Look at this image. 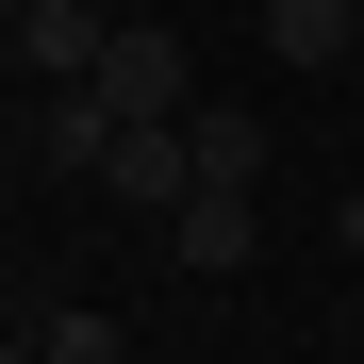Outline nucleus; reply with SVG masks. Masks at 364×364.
<instances>
[{
  "label": "nucleus",
  "instance_id": "nucleus-1",
  "mask_svg": "<svg viewBox=\"0 0 364 364\" xmlns=\"http://www.w3.org/2000/svg\"><path fill=\"white\" fill-rule=\"evenodd\" d=\"M116 133H133V116H116L100 83H33V100H17V166H33V182H100Z\"/></svg>",
  "mask_w": 364,
  "mask_h": 364
},
{
  "label": "nucleus",
  "instance_id": "nucleus-4",
  "mask_svg": "<svg viewBox=\"0 0 364 364\" xmlns=\"http://www.w3.org/2000/svg\"><path fill=\"white\" fill-rule=\"evenodd\" d=\"M249 249H265V199H249V182H199V199L166 215V265H182V282H232Z\"/></svg>",
  "mask_w": 364,
  "mask_h": 364
},
{
  "label": "nucleus",
  "instance_id": "nucleus-2",
  "mask_svg": "<svg viewBox=\"0 0 364 364\" xmlns=\"http://www.w3.org/2000/svg\"><path fill=\"white\" fill-rule=\"evenodd\" d=\"M0 33H17V83H100V50H116L100 0H0Z\"/></svg>",
  "mask_w": 364,
  "mask_h": 364
},
{
  "label": "nucleus",
  "instance_id": "nucleus-3",
  "mask_svg": "<svg viewBox=\"0 0 364 364\" xmlns=\"http://www.w3.org/2000/svg\"><path fill=\"white\" fill-rule=\"evenodd\" d=\"M100 100H116V116H199V67H182V33H166V17H116Z\"/></svg>",
  "mask_w": 364,
  "mask_h": 364
},
{
  "label": "nucleus",
  "instance_id": "nucleus-6",
  "mask_svg": "<svg viewBox=\"0 0 364 364\" xmlns=\"http://www.w3.org/2000/svg\"><path fill=\"white\" fill-rule=\"evenodd\" d=\"M265 50L298 83H315V67H364V0H265Z\"/></svg>",
  "mask_w": 364,
  "mask_h": 364
},
{
  "label": "nucleus",
  "instance_id": "nucleus-5",
  "mask_svg": "<svg viewBox=\"0 0 364 364\" xmlns=\"http://www.w3.org/2000/svg\"><path fill=\"white\" fill-rule=\"evenodd\" d=\"M100 199L182 215V199H199V133H182V116H133V133H116V166H100Z\"/></svg>",
  "mask_w": 364,
  "mask_h": 364
},
{
  "label": "nucleus",
  "instance_id": "nucleus-8",
  "mask_svg": "<svg viewBox=\"0 0 364 364\" xmlns=\"http://www.w3.org/2000/svg\"><path fill=\"white\" fill-rule=\"evenodd\" d=\"M17 364H133V348H116V315H33Z\"/></svg>",
  "mask_w": 364,
  "mask_h": 364
},
{
  "label": "nucleus",
  "instance_id": "nucleus-7",
  "mask_svg": "<svg viewBox=\"0 0 364 364\" xmlns=\"http://www.w3.org/2000/svg\"><path fill=\"white\" fill-rule=\"evenodd\" d=\"M182 133H199V182H265V116H232V100H199Z\"/></svg>",
  "mask_w": 364,
  "mask_h": 364
},
{
  "label": "nucleus",
  "instance_id": "nucleus-9",
  "mask_svg": "<svg viewBox=\"0 0 364 364\" xmlns=\"http://www.w3.org/2000/svg\"><path fill=\"white\" fill-rule=\"evenodd\" d=\"M331 249H364V182H348V199H331Z\"/></svg>",
  "mask_w": 364,
  "mask_h": 364
}]
</instances>
